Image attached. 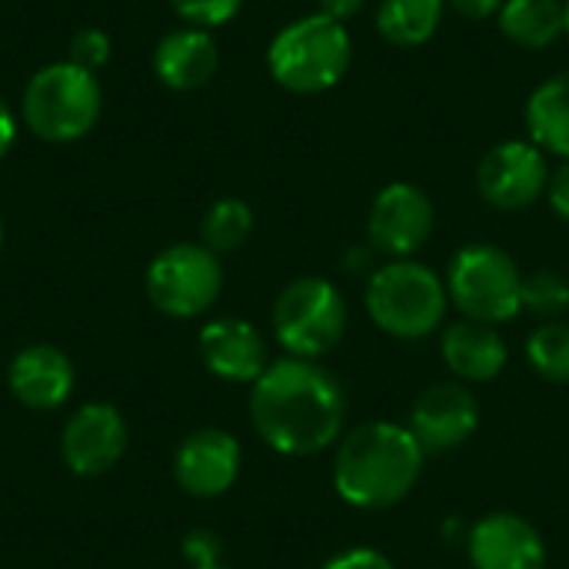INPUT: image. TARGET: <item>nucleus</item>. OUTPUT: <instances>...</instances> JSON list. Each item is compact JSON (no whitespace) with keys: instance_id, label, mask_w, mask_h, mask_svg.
Wrapping results in <instances>:
<instances>
[{"instance_id":"f257e3e1","label":"nucleus","mask_w":569,"mask_h":569,"mask_svg":"<svg viewBox=\"0 0 569 569\" xmlns=\"http://www.w3.org/2000/svg\"><path fill=\"white\" fill-rule=\"evenodd\" d=\"M250 420L260 440L277 453L310 457L343 433L347 393L320 363L287 357L270 363L253 383Z\"/></svg>"},{"instance_id":"f03ea898","label":"nucleus","mask_w":569,"mask_h":569,"mask_svg":"<svg viewBox=\"0 0 569 569\" xmlns=\"http://www.w3.org/2000/svg\"><path fill=\"white\" fill-rule=\"evenodd\" d=\"M427 450L410 427L373 420L350 430L333 457V490L357 510H387L420 480Z\"/></svg>"},{"instance_id":"7ed1b4c3","label":"nucleus","mask_w":569,"mask_h":569,"mask_svg":"<svg viewBox=\"0 0 569 569\" xmlns=\"http://www.w3.org/2000/svg\"><path fill=\"white\" fill-rule=\"evenodd\" d=\"M353 43L343 23L310 13L287 23L267 50L273 80L290 93H323L337 87L350 67Z\"/></svg>"},{"instance_id":"20e7f679","label":"nucleus","mask_w":569,"mask_h":569,"mask_svg":"<svg viewBox=\"0 0 569 569\" xmlns=\"http://www.w3.org/2000/svg\"><path fill=\"white\" fill-rule=\"evenodd\" d=\"M447 283L417 260L383 263L367 283L370 320L397 340H427L447 317Z\"/></svg>"},{"instance_id":"39448f33","label":"nucleus","mask_w":569,"mask_h":569,"mask_svg":"<svg viewBox=\"0 0 569 569\" xmlns=\"http://www.w3.org/2000/svg\"><path fill=\"white\" fill-rule=\"evenodd\" d=\"M100 83L90 70L60 60L37 70L23 90V123L33 137L70 143L93 130L100 120Z\"/></svg>"},{"instance_id":"423d86ee","label":"nucleus","mask_w":569,"mask_h":569,"mask_svg":"<svg viewBox=\"0 0 569 569\" xmlns=\"http://www.w3.org/2000/svg\"><path fill=\"white\" fill-rule=\"evenodd\" d=\"M523 277L517 260L493 243H470L453 253L447 270L450 303L477 323H507L523 310Z\"/></svg>"},{"instance_id":"0eeeda50","label":"nucleus","mask_w":569,"mask_h":569,"mask_svg":"<svg viewBox=\"0 0 569 569\" xmlns=\"http://www.w3.org/2000/svg\"><path fill=\"white\" fill-rule=\"evenodd\" d=\"M350 323L343 293L323 277H297L273 303V333L290 357L317 360L330 353Z\"/></svg>"},{"instance_id":"6e6552de","label":"nucleus","mask_w":569,"mask_h":569,"mask_svg":"<svg viewBox=\"0 0 569 569\" xmlns=\"http://www.w3.org/2000/svg\"><path fill=\"white\" fill-rule=\"evenodd\" d=\"M223 290V267L203 243H177L147 267V297L167 317H200Z\"/></svg>"},{"instance_id":"1a4fd4ad","label":"nucleus","mask_w":569,"mask_h":569,"mask_svg":"<svg viewBox=\"0 0 569 569\" xmlns=\"http://www.w3.org/2000/svg\"><path fill=\"white\" fill-rule=\"evenodd\" d=\"M550 183V167L533 140H503L477 167V190L497 210L533 207Z\"/></svg>"},{"instance_id":"9d476101","label":"nucleus","mask_w":569,"mask_h":569,"mask_svg":"<svg viewBox=\"0 0 569 569\" xmlns=\"http://www.w3.org/2000/svg\"><path fill=\"white\" fill-rule=\"evenodd\" d=\"M433 223H437L433 200L420 187L390 183L373 197V207L367 217V233L380 253H387L393 260H407L430 240Z\"/></svg>"},{"instance_id":"9b49d317","label":"nucleus","mask_w":569,"mask_h":569,"mask_svg":"<svg viewBox=\"0 0 569 569\" xmlns=\"http://www.w3.org/2000/svg\"><path fill=\"white\" fill-rule=\"evenodd\" d=\"M477 427L480 407L463 383H433L410 410V430L427 453H450L463 447Z\"/></svg>"},{"instance_id":"f8f14e48","label":"nucleus","mask_w":569,"mask_h":569,"mask_svg":"<svg viewBox=\"0 0 569 569\" xmlns=\"http://www.w3.org/2000/svg\"><path fill=\"white\" fill-rule=\"evenodd\" d=\"M473 569H547V543L520 513H487L467 537Z\"/></svg>"},{"instance_id":"ddd939ff","label":"nucleus","mask_w":569,"mask_h":569,"mask_svg":"<svg viewBox=\"0 0 569 569\" xmlns=\"http://www.w3.org/2000/svg\"><path fill=\"white\" fill-rule=\"evenodd\" d=\"M63 463L80 477L107 473L127 450V423L110 403L80 407L63 427Z\"/></svg>"},{"instance_id":"4468645a","label":"nucleus","mask_w":569,"mask_h":569,"mask_svg":"<svg viewBox=\"0 0 569 569\" xmlns=\"http://www.w3.org/2000/svg\"><path fill=\"white\" fill-rule=\"evenodd\" d=\"M240 473V443L217 427L190 433L173 457V477L177 483L200 500L220 497L233 487Z\"/></svg>"},{"instance_id":"2eb2a0df","label":"nucleus","mask_w":569,"mask_h":569,"mask_svg":"<svg viewBox=\"0 0 569 569\" xmlns=\"http://www.w3.org/2000/svg\"><path fill=\"white\" fill-rule=\"evenodd\" d=\"M200 357L210 373L230 383H257L263 377L267 363V343L260 330L247 320L223 317L200 330Z\"/></svg>"},{"instance_id":"dca6fc26","label":"nucleus","mask_w":569,"mask_h":569,"mask_svg":"<svg viewBox=\"0 0 569 569\" xmlns=\"http://www.w3.org/2000/svg\"><path fill=\"white\" fill-rule=\"evenodd\" d=\"M10 390L30 410H53L73 390V363L63 350L50 343L23 347L10 360Z\"/></svg>"},{"instance_id":"f3484780","label":"nucleus","mask_w":569,"mask_h":569,"mask_svg":"<svg viewBox=\"0 0 569 569\" xmlns=\"http://www.w3.org/2000/svg\"><path fill=\"white\" fill-rule=\"evenodd\" d=\"M217 40L203 27L170 30L153 50V70L170 90H197L217 73Z\"/></svg>"},{"instance_id":"a211bd4d","label":"nucleus","mask_w":569,"mask_h":569,"mask_svg":"<svg viewBox=\"0 0 569 569\" xmlns=\"http://www.w3.org/2000/svg\"><path fill=\"white\" fill-rule=\"evenodd\" d=\"M440 353L450 373L467 383H490L493 377L503 373L510 357L503 337L490 323H477V320H460L447 327L440 337Z\"/></svg>"},{"instance_id":"6ab92c4d","label":"nucleus","mask_w":569,"mask_h":569,"mask_svg":"<svg viewBox=\"0 0 569 569\" xmlns=\"http://www.w3.org/2000/svg\"><path fill=\"white\" fill-rule=\"evenodd\" d=\"M527 130L543 153L569 160V70L543 80L530 93Z\"/></svg>"},{"instance_id":"aec40b11","label":"nucleus","mask_w":569,"mask_h":569,"mask_svg":"<svg viewBox=\"0 0 569 569\" xmlns=\"http://www.w3.org/2000/svg\"><path fill=\"white\" fill-rule=\"evenodd\" d=\"M500 30L523 50L553 47L567 33L563 0H507L500 10Z\"/></svg>"},{"instance_id":"412c9836","label":"nucleus","mask_w":569,"mask_h":569,"mask_svg":"<svg viewBox=\"0 0 569 569\" xmlns=\"http://www.w3.org/2000/svg\"><path fill=\"white\" fill-rule=\"evenodd\" d=\"M447 0H383L377 10V30L393 47L427 43L443 20Z\"/></svg>"},{"instance_id":"4be33fe9","label":"nucleus","mask_w":569,"mask_h":569,"mask_svg":"<svg viewBox=\"0 0 569 569\" xmlns=\"http://www.w3.org/2000/svg\"><path fill=\"white\" fill-rule=\"evenodd\" d=\"M250 230H253V210L243 200H237V197L217 200L207 210L203 223H200L203 247L213 250V253H230V250L243 247Z\"/></svg>"},{"instance_id":"5701e85b","label":"nucleus","mask_w":569,"mask_h":569,"mask_svg":"<svg viewBox=\"0 0 569 569\" xmlns=\"http://www.w3.org/2000/svg\"><path fill=\"white\" fill-rule=\"evenodd\" d=\"M527 360L543 380L569 383V323L550 320L537 327L527 340Z\"/></svg>"},{"instance_id":"b1692460","label":"nucleus","mask_w":569,"mask_h":569,"mask_svg":"<svg viewBox=\"0 0 569 569\" xmlns=\"http://www.w3.org/2000/svg\"><path fill=\"white\" fill-rule=\"evenodd\" d=\"M523 310L540 317V320H560L569 310V280L557 270H537L530 277H523V290H520Z\"/></svg>"},{"instance_id":"393cba45","label":"nucleus","mask_w":569,"mask_h":569,"mask_svg":"<svg viewBox=\"0 0 569 569\" xmlns=\"http://www.w3.org/2000/svg\"><path fill=\"white\" fill-rule=\"evenodd\" d=\"M170 7L177 10V17H183L190 27H220L227 20L237 17V10L243 7V0H170Z\"/></svg>"},{"instance_id":"a878e982","label":"nucleus","mask_w":569,"mask_h":569,"mask_svg":"<svg viewBox=\"0 0 569 569\" xmlns=\"http://www.w3.org/2000/svg\"><path fill=\"white\" fill-rule=\"evenodd\" d=\"M107 57H110V37L103 33V30H93V27H87V30H80V33H73V40H70V63H77V67H83V70H97L100 63H107Z\"/></svg>"},{"instance_id":"bb28decb","label":"nucleus","mask_w":569,"mask_h":569,"mask_svg":"<svg viewBox=\"0 0 569 569\" xmlns=\"http://www.w3.org/2000/svg\"><path fill=\"white\" fill-rule=\"evenodd\" d=\"M183 553H187V560L197 569L217 567V563H220V540H217V533H210V530H197V533L187 537Z\"/></svg>"},{"instance_id":"cd10ccee","label":"nucleus","mask_w":569,"mask_h":569,"mask_svg":"<svg viewBox=\"0 0 569 569\" xmlns=\"http://www.w3.org/2000/svg\"><path fill=\"white\" fill-rule=\"evenodd\" d=\"M320 569H397L380 550H367V547H357V550H347V553H337L333 560H327Z\"/></svg>"},{"instance_id":"c85d7f7f","label":"nucleus","mask_w":569,"mask_h":569,"mask_svg":"<svg viewBox=\"0 0 569 569\" xmlns=\"http://www.w3.org/2000/svg\"><path fill=\"white\" fill-rule=\"evenodd\" d=\"M547 200H550V210L569 223V160L560 163L557 173H550V183H547Z\"/></svg>"},{"instance_id":"c756f323","label":"nucleus","mask_w":569,"mask_h":569,"mask_svg":"<svg viewBox=\"0 0 569 569\" xmlns=\"http://www.w3.org/2000/svg\"><path fill=\"white\" fill-rule=\"evenodd\" d=\"M447 3L467 20H487L493 13H500L507 0H447Z\"/></svg>"},{"instance_id":"7c9ffc66","label":"nucleus","mask_w":569,"mask_h":569,"mask_svg":"<svg viewBox=\"0 0 569 569\" xmlns=\"http://www.w3.org/2000/svg\"><path fill=\"white\" fill-rule=\"evenodd\" d=\"M317 3H320V10H317V13H323V17L337 20V23H343V20L357 17V13H360V7H363V0H317Z\"/></svg>"},{"instance_id":"2f4dec72","label":"nucleus","mask_w":569,"mask_h":569,"mask_svg":"<svg viewBox=\"0 0 569 569\" xmlns=\"http://www.w3.org/2000/svg\"><path fill=\"white\" fill-rule=\"evenodd\" d=\"M13 140H17V117L7 107V100L0 97V157H7V150L13 147Z\"/></svg>"},{"instance_id":"473e14b6","label":"nucleus","mask_w":569,"mask_h":569,"mask_svg":"<svg viewBox=\"0 0 569 569\" xmlns=\"http://www.w3.org/2000/svg\"><path fill=\"white\" fill-rule=\"evenodd\" d=\"M563 7H567V37H569V0H567V3H563Z\"/></svg>"},{"instance_id":"72a5a7b5","label":"nucleus","mask_w":569,"mask_h":569,"mask_svg":"<svg viewBox=\"0 0 569 569\" xmlns=\"http://www.w3.org/2000/svg\"><path fill=\"white\" fill-rule=\"evenodd\" d=\"M0 243H3V223H0Z\"/></svg>"},{"instance_id":"f704fd0d","label":"nucleus","mask_w":569,"mask_h":569,"mask_svg":"<svg viewBox=\"0 0 569 569\" xmlns=\"http://www.w3.org/2000/svg\"><path fill=\"white\" fill-rule=\"evenodd\" d=\"M200 569H223V567H220V563H217V567H200Z\"/></svg>"}]
</instances>
